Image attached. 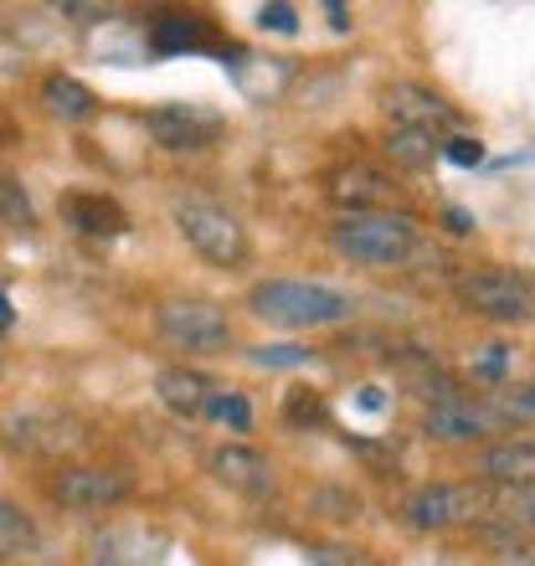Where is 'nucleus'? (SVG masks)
<instances>
[{
	"label": "nucleus",
	"instance_id": "393cba45",
	"mask_svg": "<svg viewBox=\"0 0 535 566\" xmlns=\"http://www.w3.org/2000/svg\"><path fill=\"white\" fill-rule=\"evenodd\" d=\"M490 407L500 422H531L535 428V387H500L490 397Z\"/></svg>",
	"mask_w": 535,
	"mask_h": 566
},
{
	"label": "nucleus",
	"instance_id": "f257e3e1",
	"mask_svg": "<svg viewBox=\"0 0 535 566\" xmlns=\"http://www.w3.org/2000/svg\"><path fill=\"white\" fill-rule=\"evenodd\" d=\"M329 253L345 258V263H356V269H407L417 253V242H422V222H417L412 211H340L325 232Z\"/></svg>",
	"mask_w": 535,
	"mask_h": 566
},
{
	"label": "nucleus",
	"instance_id": "39448f33",
	"mask_svg": "<svg viewBox=\"0 0 535 566\" xmlns=\"http://www.w3.org/2000/svg\"><path fill=\"white\" fill-rule=\"evenodd\" d=\"M155 329L170 350L186 356H227L238 345V325L217 298H165L155 310Z\"/></svg>",
	"mask_w": 535,
	"mask_h": 566
},
{
	"label": "nucleus",
	"instance_id": "7c9ffc66",
	"mask_svg": "<svg viewBox=\"0 0 535 566\" xmlns=\"http://www.w3.org/2000/svg\"><path fill=\"white\" fill-rule=\"evenodd\" d=\"M15 139H21V129H15V119H11V114H6V108H0V149H6V145H15Z\"/></svg>",
	"mask_w": 535,
	"mask_h": 566
},
{
	"label": "nucleus",
	"instance_id": "cd10ccee",
	"mask_svg": "<svg viewBox=\"0 0 535 566\" xmlns=\"http://www.w3.org/2000/svg\"><path fill=\"white\" fill-rule=\"evenodd\" d=\"M510 366V345H484V356L474 360V376L479 381H500Z\"/></svg>",
	"mask_w": 535,
	"mask_h": 566
},
{
	"label": "nucleus",
	"instance_id": "1a4fd4ad",
	"mask_svg": "<svg viewBox=\"0 0 535 566\" xmlns=\"http://www.w3.org/2000/svg\"><path fill=\"white\" fill-rule=\"evenodd\" d=\"M145 135L170 155H207L227 135V119L207 104H155L145 108Z\"/></svg>",
	"mask_w": 535,
	"mask_h": 566
},
{
	"label": "nucleus",
	"instance_id": "5701e85b",
	"mask_svg": "<svg viewBox=\"0 0 535 566\" xmlns=\"http://www.w3.org/2000/svg\"><path fill=\"white\" fill-rule=\"evenodd\" d=\"M0 227H6V232H31V227H36L31 191L15 176H6V170H0Z\"/></svg>",
	"mask_w": 535,
	"mask_h": 566
},
{
	"label": "nucleus",
	"instance_id": "f03ea898",
	"mask_svg": "<svg viewBox=\"0 0 535 566\" xmlns=\"http://www.w3.org/2000/svg\"><path fill=\"white\" fill-rule=\"evenodd\" d=\"M248 314L273 329H335L356 319V294L314 279H263L248 289Z\"/></svg>",
	"mask_w": 535,
	"mask_h": 566
},
{
	"label": "nucleus",
	"instance_id": "412c9836",
	"mask_svg": "<svg viewBox=\"0 0 535 566\" xmlns=\"http://www.w3.org/2000/svg\"><path fill=\"white\" fill-rule=\"evenodd\" d=\"M490 521L535 536V484H490Z\"/></svg>",
	"mask_w": 535,
	"mask_h": 566
},
{
	"label": "nucleus",
	"instance_id": "bb28decb",
	"mask_svg": "<svg viewBox=\"0 0 535 566\" xmlns=\"http://www.w3.org/2000/svg\"><path fill=\"white\" fill-rule=\"evenodd\" d=\"M258 27L279 31V36H294V31H298V11H294V6H283V0H273V6H263V11H258Z\"/></svg>",
	"mask_w": 535,
	"mask_h": 566
},
{
	"label": "nucleus",
	"instance_id": "a878e982",
	"mask_svg": "<svg viewBox=\"0 0 535 566\" xmlns=\"http://www.w3.org/2000/svg\"><path fill=\"white\" fill-rule=\"evenodd\" d=\"M310 356H314L310 345H253V350H248V360H253V366H263V371H283V366H304Z\"/></svg>",
	"mask_w": 535,
	"mask_h": 566
},
{
	"label": "nucleus",
	"instance_id": "0eeeda50",
	"mask_svg": "<svg viewBox=\"0 0 535 566\" xmlns=\"http://www.w3.org/2000/svg\"><path fill=\"white\" fill-rule=\"evenodd\" d=\"M46 494H52V505L73 510V515H104V510L129 505L139 494V479L129 469H108V463H57L46 479Z\"/></svg>",
	"mask_w": 535,
	"mask_h": 566
},
{
	"label": "nucleus",
	"instance_id": "aec40b11",
	"mask_svg": "<svg viewBox=\"0 0 535 566\" xmlns=\"http://www.w3.org/2000/svg\"><path fill=\"white\" fill-rule=\"evenodd\" d=\"M36 546H42L36 521L15 500L0 494V562H27V556H36Z\"/></svg>",
	"mask_w": 535,
	"mask_h": 566
},
{
	"label": "nucleus",
	"instance_id": "2eb2a0df",
	"mask_svg": "<svg viewBox=\"0 0 535 566\" xmlns=\"http://www.w3.org/2000/svg\"><path fill=\"white\" fill-rule=\"evenodd\" d=\"M211 391H217V381L191 371V366H165V371L155 376V397H160L176 418H207Z\"/></svg>",
	"mask_w": 535,
	"mask_h": 566
},
{
	"label": "nucleus",
	"instance_id": "473e14b6",
	"mask_svg": "<svg viewBox=\"0 0 535 566\" xmlns=\"http://www.w3.org/2000/svg\"><path fill=\"white\" fill-rule=\"evenodd\" d=\"M11 319H15V310H11V298H6V289H0V329L11 325Z\"/></svg>",
	"mask_w": 535,
	"mask_h": 566
},
{
	"label": "nucleus",
	"instance_id": "c756f323",
	"mask_svg": "<svg viewBox=\"0 0 535 566\" xmlns=\"http://www.w3.org/2000/svg\"><path fill=\"white\" fill-rule=\"evenodd\" d=\"M443 222H448V232H453V238H469V232H474V217H469L463 207H448Z\"/></svg>",
	"mask_w": 535,
	"mask_h": 566
},
{
	"label": "nucleus",
	"instance_id": "72a5a7b5",
	"mask_svg": "<svg viewBox=\"0 0 535 566\" xmlns=\"http://www.w3.org/2000/svg\"><path fill=\"white\" fill-rule=\"evenodd\" d=\"M0 376H6V360H0Z\"/></svg>",
	"mask_w": 535,
	"mask_h": 566
},
{
	"label": "nucleus",
	"instance_id": "dca6fc26",
	"mask_svg": "<svg viewBox=\"0 0 535 566\" xmlns=\"http://www.w3.org/2000/svg\"><path fill=\"white\" fill-rule=\"evenodd\" d=\"M42 104H46V114L62 124H88V119H98L104 98L73 73H46L42 77Z\"/></svg>",
	"mask_w": 535,
	"mask_h": 566
},
{
	"label": "nucleus",
	"instance_id": "f8f14e48",
	"mask_svg": "<svg viewBox=\"0 0 535 566\" xmlns=\"http://www.w3.org/2000/svg\"><path fill=\"white\" fill-rule=\"evenodd\" d=\"M505 422L494 418L490 402H474V397H453V402H438V407H422V418H417V432L432 438V443H479V438H490L500 432Z\"/></svg>",
	"mask_w": 535,
	"mask_h": 566
},
{
	"label": "nucleus",
	"instance_id": "20e7f679",
	"mask_svg": "<svg viewBox=\"0 0 535 566\" xmlns=\"http://www.w3.org/2000/svg\"><path fill=\"white\" fill-rule=\"evenodd\" d=\"M453 298L463 314L490 325H535V279L515 269H469L453 279Z\"/></svg>",
	"mask_w": 535,
	"mask_h": 566
},
{
	"label": "nucleus",
	"instance_id": "c85d7f7f",
	"mask_svg": "<svg viewBox=\"0 0 535 566\" xmlns=\"http://www.w3.org/2000/svg\"><path fill=\"white\" fill-rule=\"evenodd\" d=\"M443 155L453 165H479V160H484V145H479V139H469V135H453V139H443Z\"/></svg>",
	"mask_w": 535,
	"mask_h": 566
},
{
	"label": "nucleus",
	"instance_id": "f3484780",
	"mask_svg": "<svg viewBox=\"0 0 535 566\" xmlns=\"http://www.w3.org/2000/svg\"><path fill=\"white\" fill-rule=\"evenodd\" d=\"M149 46L155 52H207V46H217V31L196 11H165L149 21Z\"/></svg>",
	"mask_w": 535,
	"mask_h": 566
},
{
	"label": "nucleus",
	"instance_id": "6e6552de",
	"mask_svg": "<svg viewBox=\"0 0 535 566\" xmlns=\"http://www.w3.org/2000/svg\"><path fill=\"white\" fill-rule=\"evenodd\" d=\"M176 232L186 238L196 258H207L217 269H242L253 258V242H248V227L232 217L227 207H211V201H180L170 211Z\"/></svg>",
	"mask_w": 535,
	"mask_h": 566
},
{
	"label": "nucleus",
	"instance_id": "6ab92c4d",
	"mask_svg": "<svg viewBox=\"0 0 535 566\" xmlns=\"http://www.w3.org/2000/svg\"><path fill=\"white\" fill-rule=\"evenodd\" d=\"M381 149H387V160L401 165V170H428V165L443 155V139L428 135V129H407V124H391L387 139H381Z\"/></svg>",
	"mask_w": 535,
	"mask_h": 566
},
{
	"label": "nucleus",
	"instance_id": "4468645a",
	"mask_svg": "<svg viewBox=\"0 0 535 566\" xmlns=\"http://www.w3.org/2000/svg\"><path fill=\"white\" fill-rule=\"evenodd\" d=\"M57 211L62 222L73 232H83V238H124L129 232V211L104 191H67L57 201Z\"/></svg>",
	"mask_w": 535,
	"mask_h": 566
},
{
	"label": "nucleus",
	"instance_id": "b1692460",
	"mask_svg": "<svg viewBox=\"0 0 535 566\" xmlns=\"http://www.w3.org/2000/svg\"><path fill=\"white\" fill-rule=\"evenodd\" d=\"M207 418L211 422H227L232 432H248L253 428V407H248V397L232 387H217L211 391V402H207Z\"/></svg>",
	"mask_w": 535,
	"mask_h": 566
},
{
	"label": "nucleus",
	"instance_id": "423d86ee",
	"mask_svg": "<svg viewBox=\"0 0 535 566\" xmlns=\"http://www.w3.org/2000/svg\"><path fill=\"white\" fill-rule=\"evenodd\" d=\"M0 438L27 459H67L88 443V422L67 407H11L0 418Z\"/></svg>",
	"mask_w": 535,
	"mask_h": 566
},
{
	"label": "nucleus",
	"instance_id": "ddd939ff",
	"mask_svg": "<svg viewBox=\"0 0 535 566\" xmlns=\"http://www.w3.org/2000/svg\"><path fill=\"white\" fill-rule=\"evenodd\" d=\"M381 108L391 114V124H407V129H448V124H459V108L448 104L443 93L422 88V83H387L381 88Z\"/></svg>",
	"mask_w": 535,
	"mask_h": 566
},
{
	"label": "nucleus",
	"instance_id": "4be33fe9",
	"mask_svg": "<svg viewBox=\"0 0 535 566\" xmlns=\"http://www.w3.org/2000/svg\"><path fill=\"white\" fill-rule=\"evenodd\" d=\"M283 422L289 428H329V402L319 387H289L283 391Z\"/></svg>",
	"mask_w": 535,
	"mask_h": 566
},
{
	"label": "nucleus",
	"instance_id": "9d476101",
	"mask_svg": "<svg viewBox=\"0 0 535 566\" xmlns=\"http://www.w3.org/2000/svg\"><path fill=\"white\" fill-rule=\"evenodd\" d=\"M207 474L222 484V490L242 494V500H273L279 494V469L268 453L248 443H217L207 453Z\"/></svg>",
	"mask_w": 535,
	"mask_h": 566
},
{
	"label": "nucleus",
	"instance_id": "2f4dec72",
	"mask_svg": "<svg viewBox=\"0 0 535 566\" xmlns=\"http://www.w3.org/2000/svg\"><path fill=\"white\" fill-rule=\"evenodd\" d=\"M329 27H335V31H350V11H345V6H329Z\"/></svg>",
	"mask_w": 535,
	"mask_h": 566
},
{
	"label": "nucleus",
	"instance_id": "7ed1b4c3",
	"mask_svg": "<svg viewBox=\"0 0 535 566\" xmlns=\"http://www.w3.org/2000/svg\"><path fill=\"white\" fill-rule=\"evenodd\" d=\"M401 525L417 536H443L459 525L490 521V484L484 479H443V484H417L401 500Z\"/></svg>",
	"mask_w": 535,
	"mask_h": 566
},
{
	"label": "nucleus",
	"instance_id": "9b49d317",
	"mask_svg": "<svg viewBox=\"0 0 535 566\" xmlns=\"http://www.w3.org/2000/svg\"><path fill=\"white\" fill-rule=\"evenodd\" d=\"M319 186H325V196L340 211H387V201L397 196V180H391L387 170L366 165V160L329 165L325 176H319Z\"/></svg>",
	"mask_w": 535,
	"mask_h": 566
},
{
	"label": "nucleus",
	"instance_id": "a211bd4d",
	"mask_svg": "<svg viewBox=\"0 0 535 566\" xmlns=\"http://www.w3.org/2000/svg\"><path fill=\"white\" fill-rule=\"evenodd\" d=\"M484 484H535V438H500L479 453Z\"/></svg>",
	"mask_w": 535,
	"mask_h": 566
}]
</instances>
